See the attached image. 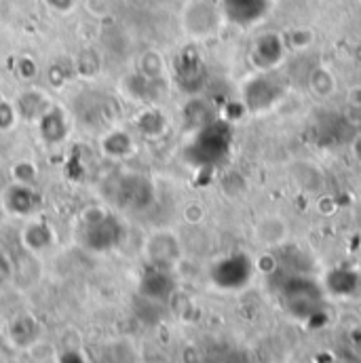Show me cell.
<instances>
[{
    "mask_svg": "<svg viewBox=\"0 0 361 363\" xmlns=\"http://www.w3.org/2000/svg\"><path fill=\"white\" fill-rule=\"evenodd\" d=\"M0 363H4V362H2V357H0Z\"/></svg>",
    "mask_w": 361,
    "mask_h": 363,
    "instance_id": "obj_29",
    "label": "cell"
},
{
    "mask_svg": "<svg viewBox=\"0 0 361 363\" xmlns=\"http://www.w3.org/2000/svg\"><path fill=\"white\" fill-rule=\"evenodd\" d=\"M182 118H184V125L194 133L199 129H203L205 125H209L213 118V112L211 108L207 106V101H203L201 97H192L188 99V104L184 106L182 110Z\"/></svg>",
    "mask_w": 361,
    "mask_h": 363,
    "instance_id": "obj_17",
    "label": "cell"
},
{
    "mask_svg": "<svg viewBox=\"0 0 361 363\" xmlns=\"http://www.w3.org/2000/svg\"><path fill=\"white\" fill-rule=\"evenodd\" d=\"M112 106H114V97H110L106 93L87 91V93H83L77 99V104H74V116L81 118L83 123H87L89 127L104 125L110 118H114V114H116V110Z\"/></svg>",
    "mask_w": 361,
    "mask_h": 363,
    "instance_id": "obj_6",
    "label": "cell"
},
{
    "mask_svg": "<svg viewBox=\"0 0 361 363\" xmlns=\"http://www.w3.org/2000/svg\"><path fill=\"white\" fill-rule=\"evenodd\" d=\"M21 243L32 254H43V252H47V250L53 247V243H55V230H53V226L45 218L34 216V218H30V222L26 224V228L21 233Z\"/></svg>",
    "mask_w": 361,
    "mask_h": 363,
    "instance_id": "obj_12",
    "label": "cell"
},
{
    "mask_svg": "<svg viewBox=\"0 0 361 363\" xmlns=\"http://www.w3.org/2000/svg\"><path fill=\"white\" fill-rule=\"evenodd\" d=\"M133 125H135V131L144 138H161L165 135L170 121L157 106H146L142 112H138V116L133 118Z\"/></svg>",
    "mask_w": 361,
    "mask_h": 363,
    "instance_id": "obj_16",
    "label": "cell"
},
{
    "mask_svg": "<svg viewBox=\"0 0 361 363\" xmlns=\"http://www.w3.org/2000/svg\"><path fill=\"white\" fill-rule=\"evenodd\" d=\"M309 89L311 93H315L317 97H328L336 91V79L332 72L328 70H315L311 72V79H309Z\"/></svg>",
    "mask_w": 361,
    "mask_h": 363,
    "instance_id": "obj_21",
    "label": "cell"
},
{
    "mask_svg": "<svg viewBox=\"0 0 361 363\" xmlns=\"http://www.w3.org/2000/svg\"><path fill=\"white\" fill-rule=\"evenodd\" d=\"M36 72H38V68H36V62H34L32 57L23 55V57H19V60L15 62V74H17L21 81H32V79L36 77Z\"/></svg>",
    "mask_w": 361,
    "mask_h": 363,
    "instance_id": "obj_24",
    "label": "cell"
},
{
    "mask_svg": "<svg viewBox=\"0 0 361 363\" xmlns=\"http://www.w3.org/2000/svg\"><path fill=\"white\" fill-rule=\"evenodd\" d=\"M172 291H174V279L170 274V269L150 267L140 279V294L146 300L161 302V300L170 298Z\"/></svg>",
    "mask_w": 361,
    "mask_h": 363,
    "instance_id": "obj_13",
    "label": "cell"
},
{
    "mask_svg": "<svg viewBox=\"0 0 361 363\" xmlns=\"http://www.w3.org/2000/svg\"><path fill=\"white\" fill-rule=\"evenodd\" d=\"M13 106H15V112L19 116V121H26V123H36L51 106V97L45 93L43 89H36V87H30V89L19 91L13 99Z\"/></svg>",
    "mask_w": 361,
    "mask_h": 363,
    "instance_id": "obj_11",
    "label": "cell"
},
{
    "mask_svg": "<svg viewBox=\"0 0 361 363\" xmlns=\"http://www.w3.org/2000/svg\"><path fill=\"white\" fill-rule=\"evenodd\" d=\"M218 21H220L218 11L205 0L188 2L184 9V15H182V26H184L186 34L192 38H207V36L216 34Z\"/></svg>",
    "mask_w": 361,
    "mask_h": 363,
    "instance_id": "obj_5",
    "label": "cell"
},
{
    "mask_svg": "<svg viewBox=\"0 0 361 363\" xmlns=\"http://www.w3.org/2000/svg\"><path fill=\"white\" fill-rule=\"evenodd\" d=\"M155 182L142 174H118L110 182V199L121 209L142 211L155 203Z\"/></svg>",
    "mask_w": 361,
    "mask_h": 363,
    "instance_id": "obj_3",
    "label": "cell"
},
{
    "mask_svg": "<svg viewBox=\"0 0 361 363\" xmlns=\"http://www.w3.org/2000/svg\"><path fill=\"white\" fill-rule=\"evenodd\" d=\"M99 152L110 161H125L138 152V144L133 133L121 127H112L99 138Z\"/></svg>",
    "mask_w": 361,
    "mask_h": 363,
    "instance_id": "obj_10",
    "label": "cell"
},
{
    "mask_svg": "<svg viewBox=\"0 0 361 363\" xmlns=\"http://www.w3.org/2000/svg\"><path fill=\"white\" fill-rule=\"evenodd\" d=\"M40 338V323L32 315H19L9 325V340L17 349H30Z\"/></svg>",
    "mask_w": 361,
    "mask_h": 363,
    "instance_id": "obj_15",
    "label": "cell"
},
{
    "mask_svg": "<svg viewBox=\"0 0 361 363\" xmlns=\"http://www.w3.org/2000/svg\"><path fill=\"white\" fill-rule=\"evenodd\" d=\"M140 77L144 79H152V81H159L163 79V72H165V60L159 51H144L140 57H138V70H135Z\"/></svg>",
    "mask_w": 361,
    "mask_h": 363,
    "instance_id": "obj_19",
    "label": "cell"
},
{
    "mask_svg": "<svg viewBox=\"0 0 361 363\" xmlns=\"http://www.w3.org/2000/svg\"><path fill=\"white\" fill-rule=\"evenodd\" d=\"M47 4L57 13H66L74 6V0H47Z\"/></svg>",
    "mask_w": 361,
    "mask_h": 363,
    "instance_id": "obj_27",
    "label": "cell"
},
{
    "mask_svg": "<svg viewBox=\"0 0 361 363\" xmlns=\"http://www.w3.org/2000/svg\"><path fill=\"white\" fill-rule=\"evenodd\" d=\"M11 277H13V262H11V258L0 250V287H2Z\"/></svg>",
    "mask_w": 361,
    "mask_h": 363,
    "instance_id": "obj_26",
    "label": "cell"
},
{
    "mask_svg": "<svg viewBox=\"0 0 361 363\" xmlns=\"http://www.w3.org/2000/svg\"><path fill=\"white\" fill-rule=\"evenodd\" d=\"M180 256V241L172 230H157L146 241V258L150 267L170 269Z\"/></svg>",
    "mask_w": 361,
    "mask_h": 363,
    "instance_id": "obj_8",
    "label": "cell"
},
{
    "mask_svg": "<svg viewBox=\"0 0 361 363\" xmlns=\"http://www.w3.org/2000/svg\"><path fill=\"white\" fill-rule=\"evenodd\" d=\"M272 83L274 81H271V77L267 72L260 74V77L250 79L243 85V93H241L243 106L250 112H265V110H269L272 104L277 101V97L281 95V91L272 89Z\"/></svg>",
    "mask_w": 361,
    "mask_h": 363,
    "instance_id": "obj_9",
    "label": "cell"
},
{
    "mask_svg": "<svg viewBox=\"0 0 361 363\" xmlns=\"http://www.w3.org/2000/svg\"><path fill=\"white\" fill-rule=\"evenodd\" d=\"M256 237L267 245H279L287 239V224L279 213L265 216L256 226Z\"/></svg>",
    "mask_w": 361,
    "mask_h": 363,
    "instance_id": "obj_18",
    "label": "cell"
},
{
    "mask_svg": "<svg viewBox=\"0 0 361 363\" xmlns=\"http://www.w3.org/2000/svg\"><path fill=\"white\" fill-rule=\"evenodd\" d=\"M79 237H81V245L85 250H89L93 254H106V252H112L116 250L125 237H127V226L125 222L99 207V205H91L87 207L81 218H79Z\"/></svg>",
    "mask_w": 361,
    "mask_h": 363,
    "instance_id": "obj_1",
    "label": "cell"
},
{
    "mask_svg": "<svg viewBox=\"0 0 361 363\" xmlns=\"http://www.w3.org/2000/svg\"><path fill=\"white\" fill-rule=\"evenodd\" d=\"M74 70H77V74L79 77H83V79H95L99 72H101V55L95 51V49H87V51H83L79 57H77V62H74Z\"/></svg>",
    "mask_w": 361,
    "mask_h": 363,
    "instance_id": "obj_20",
    "label": "cell"
},
{
    "mask_svg": "<svg viewBox=\"0 0 361 363\" xmlns=\"http://www.w3.org/2000/svg\"><path fill=\"white\" fill-rule=\"evenodd\" d=\"M11 178H13V182H19V184H32V186H36V180H38L36 163H32V161H17L11 167Z\"/></svg>",
    "mask_w": 361,
    "mask_h": 363,
    "instance_id": "obj_22",
    "label": "cell"
},
{
    "mask_svg": "<svg viewBox=\"0 0 361 363\" xmlns=\"http://www.w3.org/2000/svg\"><path fill=\"white\" fill-rule=\"evenodd\" d=\"M19 123V116L15 112L13 101L0 99V131H11Z\"/></svg>",
    "mask_w": 361,
    "mask_h": 363,
    "instance_id": "obj_23",
    "label": "cell"
},
{
    "mask_svg": "<svg viewBox=\"0 0 361 363\" xmlns=\"http://www.w3.org/2000/svg\"><path fill=\"white\" fill-rule=\"evenodd\" d=\"M176 79L180 83V87L188 93H194L203 85L205 79V66L199 60L196 53H182L176 60Z\"/></svg>",
    "mask_w": 361,
    "mask_h": 363,
    "instance_id": "obj_14",
    "label": "cell"
},
{
    "mask_svg": "<svg viewBox=\"0 0 361 363\" xmlns=\"http://www.w3.org/2000/svg\"><path fill=\"white\" fill-rule=\"evenodd\" d=\"M351 150H353V157L357 159V163L361 165V133L355 138V142H353V146H351Z\"/></svg>",
    "mask_w": 361,
    "mask_h": 363,
    "instance_id": "obj_28",
    "label": "cell"
},
{
    "mask_svg": "<svg viewBox=\"0 0 361 363\" xmlns=\"http://www.w3.org/2000/svg\"><path fill=\"white\" fill-rule=\"evenodd\" d=\"M2 207L15 218H34L43 209V194L32 184L11 182L2 192Z\"/></svg>",
    "mask_w": 361,
    "mask_h": 363,
    "instance_id": "obj_4",
    "label": "cell"
},
{
    "mask_svg": "<svg viewBox=\"0 0 361 363\" xmlns=\"http://www.w3.org/2000/svg\"><path fill=\"white\" fill-rule=\"evenodd\" d=\"M47 77H49V83L55 87V89H60V87H64L66 83H68V79H70V68H64V66H49V70H47Z\"/></svg>",
    "mask_w": 361,
    "mask_h": 363,
    "instance_id": "obj_25",
    "label": "cell"
},
{
    "mask_svg": "<svg viewBox=\"0 0 361 363\" xmlns=\"http://www.w3.org/2000/svg\"><path fill=\"white\" fill-rule=\"evenodd\" d=\"M34 125L38 129V138L47 146H62L70 138V131H72L70 114L55 104Z\"/></svg>",
    "mask_w": 361,
    "mask_h": 363,
    "instance_id": "obj_7",
    "label": "cell"
},
{
    "mask_svg": "<svg viewBox=\"0 0 361 363\" xmlns=\"http://www.w3.org/2000/svg\"><path fill=\"white\" fill-rule=\"evenodd\" d=\"M231 152V127L211 121L203 129L192 133L190 144L184 148V159L194 167H216L226 161Z\"/></svg>",
    "mask_w": 361,
    "mask_h": 363,
    "instance_id": "obj_2",
    "label": "cell"
}]
</instances>
